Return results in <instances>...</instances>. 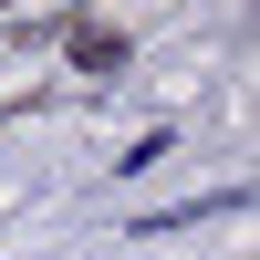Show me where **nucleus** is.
I'll return each mask as SVG.
<instances>
[{
    "label": "nucleus",
    "mask_w": 260,
    "mask_h": 260,
    "mask_svg": "<svg viewBox=\"0 0 260 260\" xmlns=\"http://www.w3.org/2000/svg\"><path fill=\"white\" fill-rule=\"evenodd\" d=\"M73 62H83V73H115V62H125V31H94V21H73Z\"/></svg>",
    "instance_id": "nucleus-1"
}]
</instances>
